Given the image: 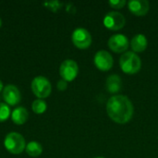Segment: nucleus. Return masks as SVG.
<instances>
[{
	"label": "nucleus",
	"instance_id": "6e6552de",
	"mask_svg": "<svg viewBox=\"0 0 158 158\" xmlns=\"http://www.w3.org/2000/svg\"><path fill=\"white\" fill-rule=\"evenodd\" d=\"M94 61L95 67L102 71L110 70L114 64L112 56L106 50H99L95 54Z\"/></svg>",
	"mask_w": 158,
	"mask_h": 158
},
{
	"label": "nucleus",
	"instance_id": "0eeeda50",
	"mask_svg": "<svg viewBox=\"0 0 158 158\" xmlns=\"http://www.w3.org/2000/svg\"><path fill=\"white\" fill-rule=\"evenodd\" d=\"M104 25L110 31H118L125 26V17L117 11H111L106 14L104 18Z\"/></svg>",
	"mask_w": 158,
	"mask_h": 158
},
{
	"label": "nucleus",
	"instance_id": "423d86ee",
	"mask_svg": "<svg viewBox=\"0 0 158 158\" xmlns=\"http://www.w3.org/2000/svg\"><path fill=\"white\" fill-rule=\"evenodd\" d=\"M72 43L80 49H86L92 44V35L84 28H77L72 32Z\"/></svg>",
	"mask_w": 158,
	"mask_h": 158
},
{
	"label": "nucleus",
	"instance_id": "dca6fc26",
	"mask_svg": "<svg viewBox=\"0 0 158 158\" xmlns=\"http://www.w3.org/2000/svg\"><path fill=\"white\" fill-rule=\"evenodd\" d=\"M31 108L35 114H43L46 111L47 106L45 101H44L43 99H37L33 101L31 105Z\"/></svg>",
	"mask_w": 158,
	"mask_h": 158
},
{
	"label": "nucleus",
	"instance_id": "9b49d317",
	"mask_svg": "<svg viewBox=\"0 0 158 158\" xmlns=\"http://www.w3.org/2000/svg\"><path fill=\"white\" fill-rule=\"evenodd\" d=\"M130 11L139 17L145 16L150 8V4L147 0H131L128 3Z\"/></svg>",
	"mask_w": 158,
	"mask_h": 158
},
{
	"label": "nucleus",
	"instance_id": "7ed1b4c3",
	"mask_svg": "<svg viewBox=\"0 0 158 158\" xmlns=\"http://www.w3.org/2000/svg\"><path fill=\"white\" fill-rule=\"evenodd\" d=\"M4 145L5 148L13 155H19L26 148L24 137L18 132L8 133L5 138Z\"/></svg>",
	"mask_w": 158,
	"mask_h": 158
},
{
	"label": "nucleus",
	"instance_id": "a211bd4d",
	"mask_svg": "<svg viewBox=\"0 0 158 158\" xmlns=\"http://www.w3.org/2000/svg\"><path fill=\"white\" fill-rule=\"evenodd\" d=\"M44 5L50 9L53 12H56L58 11L62 6H63V3L60 1H49V2H45L44 3Z\"/></svg>",
	"mask_w": 158,
	"mask_h": 158
},
{
	"label": "nucleus",
	"instance_id": "4be33fe9",
	"mask_svg": "<svg viewBox=\"0 0 158 158\" xmlns=\"http://www.w3.org/2000/svg\"><path fill=\"white\" fill-rule=\"evenodd\" d=\"M95 158H105V157H101V156H99V157H95Z\"/></svg>",
	"mask_w": 158,
	"mask_h": 158
},
{
	"label": "nucleus",
	"instance_id": "4468645a",
	"mask_svg": "<svg viewBox=\"0 0 158 158\" xmlns=\"http://www.w3.org/2000/svg\"><path fill=\"white\" fill-rule=\"evenodd\" d=\"M29 118V113L25 107L19 106L14 109V111L11 114L12 121L17 125H22L24 124Z\"/></svg>",
	"mask_w": 158,
	"mask_h": 158
},
{
	"label": "nucleus",
	"instance_id": "1a4fd4ad",
	"mask_svg": "<svg viewBox=\"0 0 158 158\" xmlns=\"http://www.w3.org/2000/svg\"><path fill=\"white\" fill-rule=\"evenodd\" d=\"M108 46L115 53H125L129 48V40L124 34H114L108 40Z\"/></svg>",
	"mask_w": 158,
	"mask_h": 158
},
{
	"label": "nucleus",
	"instance_id": "9d476101",
	"mask_svg": "<svg viewBox=\"0 0 158 158\" xmlns=\"http://www.w3.org/2000/svg\"><path fill=\"white\" fill-rule=\"evenodd\" d=\"M3 99L9 106H16L21 100V94L17 86L8 84L3 90Z\"/></svg>",
	"mask_w": 158,
	"mask_h": 158
},
{
	"label": "nucleus",
	"instance_id": "f03ea898",
	"mask_svg": "<svg viewBox=\"0 0 158 158\" xmlns=\"http://www.w3.org/2000/svg\"><path fill=\"white\" fill-rule=\"evenodd\" d=\"M121 70L126 74H136L141 70L142 61L140 56L134 52H125L119 58Z\"/></svg>",
	"mask_w": 158,
	"mask_h": 158
},
{
	"label": "nucleus",
	"instance_id": "39448f33",
	"mask_svg": "<svg viewBox=\"0 0 158 158\" xmlns=\"http://www.w3.org/2000/svg\"><path fill=\"white\" fill-rule=\"evenodd\" d=\"M79 73V66L76 61L72 59H66L63 61L59 68V74L62 80L68 81H72L76 79Z\"/></svg>",
	"mask_w": 158,
	"mask_h": 158
},
{
	"label": "nucleus",
	"instance_id": "f3484780",
	"mask_svg": "<svg viewBox=\"0 0 158 158\" xmlns=\"http://www.w3.org/2000/svg\"><path fill=\"white\" fill-rule=\"evenodd\" d=\"M10 116V108L5 103H0V122L6 121Z\"/></svg>",
	"mask_w": 158,
	"mask_h": 158
},
{
	"label": "nucleus",
	"instance_id": "aec40b11",
	"mask_svg": "<svg viewBox=\"0 0 158 158\" xmlns=\"http://www.w3.org/2000/svg\"><path fill=\"white\" fill-rule=\"evenodd\" d=\"M56 87L59 91H65L68 87V82L64 80H60V81H58Z\"/></svg>",
	"mask_w": 158,
	"mask_h": 158
},
{
	"label": "nucleus",
	"instance_id": "6ab92c4d",
	"mask_svg": "<svg viewBox=\"0 0 158 158\" xmlns=\"http://www.w3.org/2000/svg\"><path fill=\"white\" fill-rule=\"evenodd\" d=\"M108 4L111 7H113L115 9H120L125 6L127 2L125 0H110L108 2Z\"/></svg>",
	"mask_w": 158,
	"mask_h": 158
},
{
	"label": "nucleus",
	"instance_id": "2eb2a0df",
	"mask_svg": "<svg viewBox=\"0 0 158 158\" xmlns=\"http://www.w3.org/2000/svg\"><path fill=\"white\" fill-rule=\"evenodd\" d=\"M26 153L31 156V157H37L39 156L42 153H43V146L37 143V142H30L27 145H26Z\"/></svg>",
	"mask_w": 158,
	"mask_h": 158
},
{
	"label": "nucleus",
	"instance_id": "ddd939ff",
	"mask_svg": "<svg viewBox=\"0 0 158 158\" xmlns=\"http://www.w3.org/2000/svg\"><path fill=\"white\" fill-rule=\"evenodd\" d=\"M148 45V41L146 39V36L144 34L139 33L132 37L131 41V46L133 50V52L136 53H142L145 51Z\"/></svg>",
	"mask_w": 158,
	"mask_h": 158
},
{
	"label": "nucleus",
	"instance_id": "f8f14e48",
	"mask_svg": "<svg viewBox=\"0 0 158 158\" xmlns=\"http://www.w3.org/2000/svg\"><path fill=\"white\" fill-rule=\"evenodd\" d=\"M122 88V80L117 74H112L106 81V89L110 94H117Z\"/></svg>",
	"mask_w": 158,
	"mask_h": 158
},
{
	"label": "nucleus",
	"instance_id": "f257e3e1",
	"mask_svg": "<svg viewBox=\"0 0 158 158\" xmlns=\"http://www.w3.org/2000/svg\"><path fill=\"white\" fill-rule=\"evenodd\" d=\"M106 112L114 122L126 124L132 118L134 107L131 101L127 96L118 94L111 96L108 99Z\"/></svg>",
	"mask_w": 158,
	"mask_h": 158
},
{
	"label": "nucleus",
	"instance_id": "412c9836",
	"mask_svg": "<svg viewBox=\"0 0 158 158\" xmlns=\"http://www.w3.org/2000/svg\"><path fill=\"white\" fill-rule=\"evenodd\" d=\"M2 89H3V83H2V81H0V92L2 91Z\"/></svg>",
	"mask_w": 158,
	"mask_h": 158
},
{
	"label": "nucleus",
	"instance_id": "5701e85b",
	"mask_svg": "<svg viewBox=\"0 0 158 158\" xmlns=\"http://www.w3.org/2000/svg\"><path fill=\"white\" fill-rule=\"evenodd\" d=\"M0 27H1V19H0Z\"/></svg>",
	"mask_w": 158,
	"mask_h": 158
},
{
	"label": "nucleus",
	"instance_id": "20e7f679",
	"mask_svg": "<svg viewBox=\"0 0 158 158\" xmlns=\"http://www.w3.org/2000/svg\"><path fill=\"white\" fill-rule=\"evenodd\" d=\"M31 90L39 99H44L51 94L52 85L45 77L38 76L31 81Z\"/></svg>",
	"mask_w": 158,
	"mask_h": 158
}]
</instances>
